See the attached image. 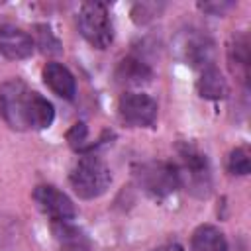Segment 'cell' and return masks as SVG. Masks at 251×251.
<instances>
[{
	"mask_svg": "<svg viewBox=\"0 0 251 251\" xmlns=\"http://www.w3.org/2000/svg\"><path fill=\"white\" fill-rule=\"evenodd\" d=\"M178 163L175 165L178 175V184L184 186L190 194L198 198H206L212 188V176H210V165L206 155L188 141L178 143L176 147Z\"/></svg>",
	"mask_w": 251,
	"mask_h": 251,
	"instance_id": "cell-1",
	"label": "cell"
},
{
	"mask_svg": "<svg viewBox=\"0 0 251 251\" xmlns=\"http://www.w3.org/2000/svg\"><path fill=\"white\" fill-rule=\"evenodd\" d=\"M69 182L75 190V194L82 200H94L102 196L112 182V173L108 165L96 157V155H84L80 157L75 167L71 169Z\"/></svg>",
	"mask_w": 251,
	"mask_h": 251,
	"instance_id": "cell-2",
	"label": "cell"
},
{
	"mask_svg": "<svg viewBox=\"0 0 251 251\" xmlns=\"http://www.w3.org/2000/svg\"><path fill=\"white\" fill-rule=\"evenodd\" d=\"M33 92L35 90L27 88V84L18 78H10L0 84V116L12 129H29Z\"/></svg>",
	"mask_w": 251,
	"mask_h": 251,
	"instance_id": "cell-3",
	"label": "cell"
},
{
	"mask_svg": "<svg viewBox=\"0 0 251 251\" xmlns=\"http://www.w3.org/2000/svg\"><path fill=\"white\" fill-rule=\"evenodd\" d=\"M80 35L94 47L106 49L114 41V25L104 2H84L76 16Z\"/></svg>",
	"mask_w": 251,
	"mask_h": 251,
	"instance_id": "cell-4",
	"label": "cell"
},
{
	"mask_svg": "<svg viewBox=\"0 0 251 251\" xmlns=\"http://www.w3.org/2000/svg\"><path fill=\"white\" fill-rule=\"evenodd\" d=\"M133 176H135L139 188L153 198H165L180 186L175 163H169V161L139 163L133 169Z\"/></svg>",
	"mask_w": 251,
	"mask_h": 251,
	"instance_id": "cell-5",
	"label": "cell"
},
{
	"mask_svg": "<svg viewBox=\"0 0 251 251\" xmlns=\"http://www.w3.org/2000/svg\"><path fill=\"white\" fill-rule=\"evenodd\" d=\"M157 102L143 92H126L118 100V114L129 127H151L157 120Z\"/></svg>",
	"mask_w": 251,
	"mask_h": 251,
	"instance_id": "cell-6",
	"label": "cell"
},
{
	"mask_svg": "<svg viewBox=\"0 0 251 251\" xmlns=\"http://www.w3.org/2000/svg\"><path fill=\"white\" fill-rule=\"evenodd\" d=\"M33 202L53 222H73L76 216V208H75L73 200L65 192H61L57 186H51V184L35 186Z\"/></svg>",
	"mask_w": 251,
	"mask_h": 251,
	"instance_id": "cell-7",
	"label": "cell"
},
{
	"mask_svg": "<svg viewBox=\"0 0 251 251\" xmlns=\"http://www.w3.org/2000/svg\"><path fill=\"white\" fill-rule=\"evenodd\" d=\"M35 49L33 37L22 27L4 24L0 25V55L10 61H22L31 57Z\"/></svg>",
	"mask_w": 251,
	"mask_h": 251,
	"instance_id": "cell-8",
	"label": "cell"
},
{
	"mask_svg": "<svg viewBox=\"0 0 251 251\" xmlns=\"http://www.w3.org/2000/svg\"><path fill=\"white\" fill-rule=\"evenodd\" d=\"M180 53L184 61H188L192 67H208L212 65V55H214V43L208 35L188 31L182 35L180 41Z\"/></svg>",
	"mask_w": 251,
	"mask_h": 251,
	"instance_id": "cell-9",
	"label": "cell"
},
{
	"mask_svg": "<svg viewBox=\"0 0 251 251\" xmlns=\"http://www.w3.org/2000/svg\"><path fill=\"white\" fill-rule=\"evenodd\" d=\"M43 80L63 100H73L76 96V80L63 63L57 61L47 63L43 67Z\"/></svg>",
	"mask_w": 251,
	"mask_h": 251,
	"instance_id": "cell-10",
	"label": "cell"
},
{
	"mask_svg": "<svg viewBox=\"0 0 251 251\" xmlns=\"http://www.w3.org/2000/svg\"><path fill=\"white\" fill-rule=\"evenodd\" d=\"M53 235L61 251H90L92 243L88 235L73 222H53Z\"/></svg>",
	"mask_w": 251,
	"mask_h": 251,
	"instance_id": "cell-11",
	"label": "cell"
},
{
	"mask_svg": "<svg viewBox=\"0 0 251 251\" xmlns=\"http://www.w3.org/2000/svg\"><path fill=\"white\" fill-rule=\"evenodd\" d=\"M153 78V71L147 63L135 57H126L116 69V80L126 86H141Z\"/></svg>",
	"mask_w": 251,
	"mask_h": 251,
	"instance_id": "cell-12",
	"label": "cell"
},
{
	"mask_svg": "<svg viewBox=\"0 0 251 251\" xmlns=\"http://www.w3.org/2000/svg\"><path fill=\"white\" fill-rule=\"evenodd\" d=\"M196 88H198V94L202 98H208V100H220V98H226L227 92H229V86H227V80L224 78L222 71L214 65H208L202 69L200 73V78L196 82Z\"/></svg>",
	"mask_w": 251,
	"mask_h": 251,
	"instance_id": "cell-13",
	"label": "cell"
},
{
	"mask_svg": "<svg viewBox=\"0 0 251 251\" xmlns=\"http://www.w3.org/2000/svg\"><path fill=\"white\" fill-rule=\"evenodd\" d=\"M190 251H227L226 235L216 226H198L190 237Z\"/></svg>",
	"mask_w": 251,
	"mask_h": 251,
	"instance_id": "cell-14",
	"label": "cell"
},
{
	"mask_svg": "<svg viewBox=\"0 0 251 251\" xmlns=\"http://www.w3.org/2000/svg\"><path fill=\"white\" fill-rule=\"evenodd\" d=\"M229 63H231L233 71L247 76V71H249V43H247L245 35H233V39L229 43Z\"/></svg>",
	"mask_w": 251,
	"mask_h": 251,
	"instance_id": "cell-15",
	"label": "cell"
},
{
	"mask_svg": "<svg viewBox=\"0 0 251 251\" xmlns=\"http://www.w3.org/2000/svg\"><path fill=\"white\" fill-rule=\"evenodd\" d=\"M227 171L237 176H245L251 173V157L245 147H235L227 155Z\"/></svg>",
	"mask_w": 251,
	"mask_h": 251,
	"instance_id": "cell-16",
	"label": "cell"
},
{
	"mask_svg": "<svg viewBox=\"0 0 251 251\" xmlns=\"http://www.w3.org/2000/svg\"><path fill=\"white\" fill-rule=\"evenodd\" d=\"M35 29H37V41H35V45L41 47L43 53H49V55L61 53V43H59V39L53 35V31L47 25H37Z\"/></svg>",
	"mask_w": 251,
	"mask_h": 251,
	"instance_id": "cell-17",
	"label": "cell"
},
{
	"mask_svg": "<svg viewBox=\"0 0 251 251\" xmlns=\"http://www.w3.org/2000/svg\"><path fill=\"white\" fill-rule=\"evenodd\" d=\"M157 14H159V8H157V4H151V2L135 4L133 10H131V18H133L135 24H147V22L153 20Z\"/></svg>",
	"mask_w": 251,
	"mask_h": 251,
	"instance_id": "cell-18",
	"label": "cell"
},
{
	"mask_svg": "<svg viewBox=\"0 0 251 251\" xmlns=\"http://www.w3.org/2000/svg\"><path fill=\"white\" fill-rule=\"evenodd\" d=\"M67 139H69V143H71L73 149H76V151L82 149L84 143H86V127H84V124H75V126L69 129Z\"/></svg>",
	"mask_w": 251,
	"mask_h": 251,
	"instance_id": "cell-19",
	"label": "cell"
},
{
	"mask_svg": "<svg viewBox=\"0 0 251 251\" xmlns=\"http://www.w3.org/2000/svg\"><path fill=\"white\" fill-rule=\"evenodd\" d=\"M235 4L233 2H210V4H200V8L208 14H214V16H224L227 10H231Z\"/></svg>",
	"mask_w": 251,
	"mask_h": 251,
	"instance_id": "cell-20",
	"label": "cell"
},
{
	"mask_svg": "<svg viewBox=\"0 0 251 251\" xmlns=\"http://www.w3.org/2000/svg\"><path fill=\"white\" fill-rule=\"evenodd\" d=\"M155 251H182L178 245H165V247H159V249H155Z\"/></svg>",
	"mask_w": 251,
	"mask_h": 251,
	"instance_id": "cell-21",
	"label": "cell"
}]
</instances>
